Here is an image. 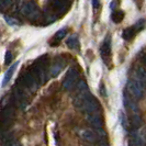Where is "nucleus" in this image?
I'll return each mask as SVG.
<instances>
[{
    "label": "nucleus",
    "instance_id": "obj_1",
    "mask_svg": "<svg viewBox=\"0 0 146 146\" xmlns=\"http://www.w3.org/2000/svg\"><path fill=\"white\" fill-rule=\"evenodd\" d=\"M74 107L81 112H85L86 114L91 113H100L101 106L96 100V98L89 92L85 94H77L74 98Z\"/></svg>",
    "mask_w": 146,
    "mask_h": 146
},
{
    "label": "nucleus",
    "instance_id": "obj_2",
    "mask_svg": "<svg viewBox=\"0 0 146 146\" xmlns=\"http://www.w3.org/2000/svg\"><path fill=\"white\" fill-rule=\"evenodd\" d=\"M17 85L21 86L22 88H24L25 90H29L31 92H35L41 86V82L36 77V75L31 69H29L25 73L21 74V76L17 80Z\"/></svg>",
    "mask_w": 146,
    "mask_h": 146
},
{
    "label": "nucleus",
    "instance_id": "obj_3",
    "mask_svg": "<svg viewBox=\"0 0 146 146\" xmlns=\"http://www.w3.org/2000/svg\"><path fill=\"white\" fill-rule=\"evenodd\" d=\"M30 69L36 75L41 85H43L48 80V74H50L51 68H48V60L46 56H43L37 59Z\"/></svg>",
    "mask_w": 146,
    "mask_h": 146
},
{
    "label": "nucleus",
    "instance_id": "obj_4",
    "mask_svg": "<svg viewBox=\"0 0 146 146\" xmlns=\"http://www.w3.org/2000/svg\"><path fill=\"white\" fill-rule=\"evenodd\" d=\"M78 78H79V70L76 67H72L63 80V88L66 91H72L74 88L78 84Z\"/></svg>",
    "mask_w": 146,
    "mask_h": 146
},
{
    "label": "nucleus",
    "instance_id": "obj_5",
    "mask_svg": "<svg viewBox=\"0 0 146 146\" xmlns=\"http://www.w3.org/2000/svg\"><path fill=\"white\" fill-rule=\"evenodd\" d=\"M15 115V109L13 104L8 102L7 104H2L1 109V122L3 127H8L9 125L12 124Z\"/></svg>",
    "mask_w": 146,
    "mask_h": 146
},
{
    "label": "nucleus",
    "instance_id": "obj_6",
    "mask_svg": "<svg viewBox=\"0 0 146 146\" xmlns=\"http://www.w3.org/2000/svg\"><path fill=\"white\" fill-rule=\"evenodd\" d=\"M145 84L141 82L139 80L135 79V80L129 81L127 84V92L135 99H141L143 98V96L145 94Z\"/></svg>",
    "mask_w": 146,
    "mask_h": 146
},
{
    "label": "nucleus",
    "instance_id": "obj_7",
    "mask_svg": "<svg viewBox=\"0 0 146 146\" xmlns=\"http://www.w3.org/2000/svg\"><path fill=\"white\" fill-rule=\"evenodd\" d=\"M12 98H13V102L19 107V108H25L28 104V96H27V90L24 88H22L19 85H15L13 88V92H12Z\"/></svg>",
    "mask_w": 146,
    "mask_h": 146
},
{
    "label": "nucleus",
    "instance_id": "obj_8",
    "mask_svg": "<svg viewBox=\"0 0 146 146\" xmlns=\"http://www.w3.org/2000/svg\"><path fill=\"white\" fill-rule=\"evenodd\" d=\"M21 12L22 15L29 17L30 19H38L40 18V11L33 1L25 2L21 7Z\"/></svg>",
    "mask_w": 146,
    "mask_h": 146
},
{
    "label": "nucleus",
    "instance_id": "obj_9",
    "mask_svg": "<svg viewBox=\"0 0 146 146\" xmlns=\"http://www.w3.org/2000/svg\"><path fill=\"white\" fill-rule=\"evenodd\" d=\"M123 104H124V108L126 109V111L130 113V117L139 113L137 103L134 101L132 96L129 95L127 92H125L124 95H123Z\"/></svg>",
    "mask_w": 146,
    "mask_h": 146
},
{
    "label": "nucleus",
    "instance_id": "obj_10",
    "mask_svg": "<svg viewBox=\"0 0 146 146\" xmlns=\"http://www.w3.org/2000/svg\"><path fill=\"white\" fill-rule=\"evenodd\" d=\"M100 54H101V57H102L103 62L109 64L110 60H111V38L110 36H108L103 44L101 45V48H100Z\"/></svg>",
    "mask_w": 146,
    "mask_h": 146
},
{
    "label": "nucleus",
    "instance_id": "obj_11",
    "mask_svg": "<svg viewBox=\"0 0 146 146\" xmlns=\"http://www.w3.org/2000/svg\"><path fill=\"white\" fill-rule=\"evenodd\" d=\"M86 120L91 126L95 129H102L103 126V119L100 115V113H91V114H86Z\"/></svg>",
    "mask_w": 146,
    "mask_h": 146
},
{
    "label": "nucleus",
    "instance_id": "obj_12",
    "mask_svg": "<svg viewBox=\"0 0 146 146\" xmlns=\"http://www.w3.org/2000/svg\"><path fill=\"white\" fill-rule=\"evenodd\" d=\"M48 8L52 11L59 15V13H62V10H65L67 8V3H66V0H50Z\"/></svg>",
    "mask_w": 146,
    "mask_h": 146
},
{
    "label": "nucleus",
    "instance_id": "obj_13",
    "mask_svg": "<svg viewBox=\"0 0 146 146\" xmlns=\"http://www.w3.org/2000/svg\"><path fill=\"white\" fill-rule=\"evenodd\" d=\"M129 146H146V139L141 133H133L129 139Z\"/></svg>",
    "mask_w": 146,
    "mask_h": 146
},
{
    "label": "nucleus",
    "instance_id": "obj_14",
    "mask_svg": "<svg viewBox=\"0 0 146 146\" xmlns=\"http://www.w3.org/2000/svg\"><path fill=\"white\" fill-rule=\"evenodd\" d=\"M81 139H84L85 141H87L89 143H95L97 139H98V133H96L95 131H92L91 129H85L81 130L79 132Z\"/></svg>",
    "mask_w": 146,
    "mask_h": 146
},
{
    "label": "nucleus",
    "instance_id": "obj_15",
    "mask_svg": "<svg viewBox=\"0 0 146 146\" xmlns=\"http://www.w3.org/2000/svg\"><path fill=\"white\" fill-rule=\"evenodd\" d=\"M63 68H64V62L60 60V59H56V60L54 62V64L52 65L51 69H50V75H51V77H53V78L57 77L59 74H60Z\"/></svg>",
    "mask_w": 146,
    "mask_h": 146
},
{
    "label": "nucleus",
    "instance_id": "obj_16",
    "mask_svg": "<svg viewBox=\"0 0 146 146\" xmlns=\"http://www.w3.org/2000/svg\"><path fill=\"white\" fill-rule=\"evenodd\" d=\"M18 65H19V62H17V63H15L13 65H11L10 67H9V69L6 72V74H5V77H3L2 87H5V86H7V85H8V82L10 81V79H11V77H12V75H13V73H15V68L18 67Z\"/></svg>",
    "mask_w": 146,
    "mask_h": 146
},
{
    "label": "nucleus",
    "instance_id": "obj_17",
    "mask_svg": "<svg viewBox=\"0 0 146 146\" xmlns=\"http://www.w3.org/2000/svg\"><path fill=\"white\" fill-rule=\"evenodd\" d=\"M135 77L141 82L146 85V67L144 66H137L135 69Z\"/></svg>",
    "mask_w": 146,
    "mask_h": 146
},
{
    "label": "nucleus",
    "instance_id": "obj_18",
    "mask_svg": "<svg viewBox=\"0 0 146 146\" xmlns=\"http://www.w3.org/2000/svg\"><path fill=\"white\" fill-rule=\"evenodd\" d=\"M67 34V29H60L59 31H57L56 33H55V35L53 37V40H52L51 42V45H58V43L60 42V40L63 38V37H65V35Z\"/></svg>",
    "mask_w": 146,
    "mask_h": 146
},
{
    "label": "nucleus",
    "instance_id": "obj_19",
    "mask_svg": "<svg viewBox=\"0 0 146 146\" xmlns=\"http://www.w3.org/2000/svg\"><path fill=\"white\" fill-rule=\"evenodd\" d=\"M66 44H67V46H68L69 48H72V50H77V48H78V46H79L78 36H77L76 34H73V35H70V36L67 38V41H66Z\"/></svg>",
    "mask_w": 146,
    "mask_h": 146
},
{
    "label": "nucleus",
    "instance_id": "obj_20",
    "mask_svg": "<svg viewBox=\"0 0 146 146\" xmlns=\"http://www.w3.org/2000/svg\"><path fill=\"white\" fill-rule=\"evenodd\" d=\"M15 141V137H13V134L11 133V132H2V134H1V142H2V145L5 146H8L10 143H12Z\"/></svg>",
    "mask_w": 146,
    "mask_h": 146
},
{
    "label": "nucleus",
    "instance_id": "obj_21",
    "mask_svg": "<svg viewBox=\"0 0 146 146\" xmlns=\"http://www.w3.org/2000/svg\"><path fill=\"white\" fill-rule=\"evenodd\" d=\"M136 30L134 27H131V28H126V29L122 32V37L124 38L125 41H131L132 38L134 37V35L136 34Z\"/></svg>",
    "mask_w": 146,
    "mask_h": 146
},
{
    "label": "nucleus",
    "instance_id": "obj_22",
    "mask_svg": "<svg viewBox=\"0 0 146 146\" xmlns=\"http://www.w3.org/2000/svg\"><path fill=\"white\" fill-rule=\"evenodd\" d=\"M130 122H131V127H133L134 130H136V129H139V126L142 125L143 123V121H142V117L141 115L139 114H134V115H131L130 117Z\"/></svg>",
    "mask_w": 146,
    "mask_h": 146
},
{
    "label": "nucleus",
    "instance_id": "obj_23",
    "mask_svg": "<svg viewBox=\"0 0 146 146\" xmlns=\"http://www.w3.org/2000/svg\"><path fill=\"white\" fill-rule=\"evenodd\" d=\"M123 19H124V12L121 10H117L112 13V21L114 23H120Z\"/></svg>",
    "mask_w": 146,
    "mask_h": 146
},
{
    "label": "nucleus",
    "instance_id": "obj_24",
    "mask_svg": "<svg viewBox=\"0 0 146 146\" xmlns=\"http://www.w3.org/2000/svg\"><path fill=\"white\" fill-rule=\"evenodd\" d=\"M120 121H121V125L123 126V129H124L125 131H127L129 130V126H130V123H129V119L126 117V114H125L124 112H120Z\"/></svg>",
    "mask_w": 146,
    "mask_h": 146
},
{
    "label": "nucleus",
    "instance_id": "obj_25",
    "mask_svg": "<svg viewBox=\"0 0 146 146\" xmlns=\"http://www.w3.org/2000/svg\"><path fill=\"white\" fill-rule=\"evenodd\" d=\"M77 94H85V92H89V88H88L87 84L84 80H80L77 84Z\"/></svg>",
    "mask_w": 146,
    "mask_h": 146
},
{
    "label": "nucleus",
    "instance_id": "obj_26",
    "mask_svg": "<svg viewBox=\"0 0 146 146\" xmlns=\"http://www.w3.org/2000/svg\"><path fill=\"white\" fill-rule=\"evenodd\" d=\"M15 0H0V5H1V9L5 11L13 5Z\"/></svg>",
    "mask_w": 146,
    "mask_h": 146
},
{
    "label": "nucleus",
    "instance_id": "obj_27",
    "mask_svg": "<svg viewBox=\"0 0 146 146\" xmlns=\"http://www.w3.org/2000/svg\"><path fill=\"white\" fill-rule=\"evenodd\" d=\"M5 19H6L7 23H9V24H10V25H12V27H15V25H18V24H19V21H18V20H15V18H11V17L6 15V17H5Z\"/></svg>",
    "mask_w": 146,
    "mask_h": 146
},
{
    "label": "nucleus",
    "instance_id": "obj_28",
    "mask_svg": "<svg viewBox=\"0 0 146 146\" xmlns=\"http://www.w3.org/2000/svg\"><path fill=\"white\" fill-rule=\"evenodd\" d=\"M12 58H13V56H12V53L10 51H8L6 53V56H5V64L6 65H9V64H11V62H12Z\"/></svg>",
    "mask_w": 146,
    "mask_h": 146
},
{
    "label": "nucleus",
    "instance_id": "obj_29",
    "mask_svg": "<svg viewBox=\"0 0 146 146\" xmlns=\"http://www.w3.org/2000/svg\"><path fill=\"white\" fill-rule=\"evenodd\" d=\"M144 23H145V21H144V20H139V21L137 22L136 24H134L133 27H134V28H135V30L139 32V30L143 29V25H144Z\"/></svg>",
    "mask_w": 146,
    "mask_h": 146
},
{
    "label": "nucleus",
    "instance_id": "obj_30",
    "mask_svg": "<svg viewBox=\"0 0 146 146\" xmlns=\"http://www.w3.org/2000/svg\"><path fill=\"white\" fill-rule=\"evenodd\" d=\"M100 94H101L102 97H106V96H107V91H106V88H104V85H103V84L100 85Z\"/></svg>",
    "mask_w": 146,
    "mask_h": 146
},
{
    "label": "nucleus",
    "instance_id": "obj_31",
    "mask_svg": "<svg viewBox=\"0 0 146 146\" xmlns=\"http://www.w3.org/2000/svg\"><path fill=\"white\" fill-rule=\"evenodd\" d=\"M92 5H94V8H95V9H98V8L100 7L99 0H92Z\"/></svg>",
    "mask_w": 146,
    "mask_h": 146
},
{
    "label": "nucleus",
    "instance_id": "obj_32",
    "mask_svg": "<svg viewBox=\"0 0 146 146\" xmlns=\"http://www.w3.org/2000/svg\"><path fill=\"white\" fill-rule=\"evenodd\" d=\"M8 146H22V145L20 144V143H18V142H15V141H13L12 143H10Z\"/></svg>",
    "mask_w": 146,
    "mask_h": 146
},
{
    "label": "nucleus",
    "instance_id": "obj_33",
    "mask_svg": "<svg viewBox=\"0 0 146 146\" xmlns=\"http://www.w3.org/2000/svg\"><path fill=\"white\" fill-rule=\"evenodd\" d=\"M144 62H145V64H146V56H145V58H144Z\"/></svg>",
    "mask_w": 146,
    "mask_h": 146
},
{
    "label": "nucleus",
    "instance_id": "obj_34",
    "mask_svg": "<svg viewBox=\"0 0 146 146\" xmlns=\"http://www.w3.org/2000/svg\"><path fill=\"white\" fill-rule=\"evenodd\" d=\"M135 1H137V0H135Z\"/></svg>",
    "mask_w": 146,
    "mask_h": 146
}]
</instances>
